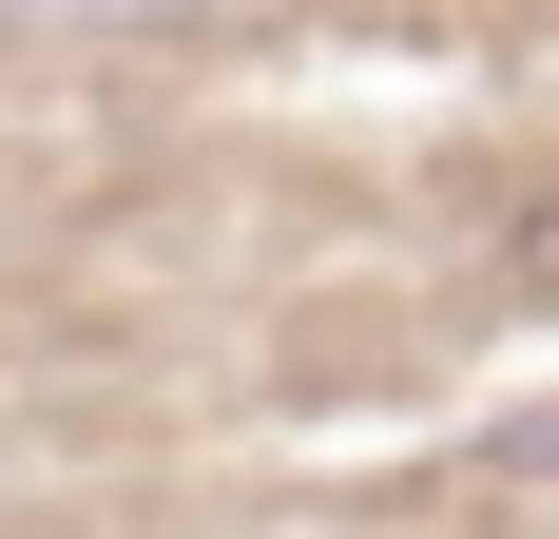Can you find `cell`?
I'll use <instances>...</instances> for the list:
<instances>
[{"mask_svg": "<svg viewBox=\"0 0 559 539\" xmlns=\"http://www.w3.org/2000/svg\"><path fill=\"white\" fill-rule=\"evenodd\" d=\"M0 20H193V0H0Z\"/></svg>", "mask_w": 559, "mask_h": 539, "instance_id": "1", "label": "cell"}]
</instances>
